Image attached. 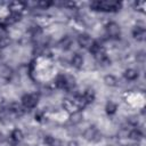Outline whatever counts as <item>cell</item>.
Instances as JSON below:
<instances>
[{
	"instance_id": "cell-1",
	"label": "cell",
	"mask_w": 146,
	"mask_h": 146,
	"mask_svg": "<svg viewBox=\"0 0 146 146\" xmlns=\"http://www.w3.org/2000/svg\"><path fill=\"white\" fill-rule=\"evenodd\" d=\"M83 137L86 140L89 141H97L100 139V133L97 130L96 127H89L84 132H83Z\"/></svg>"
},
{
	"instance_id": "cell-2",
	"label": "cell",
	"mask_w": 146,
	"mask_h": 146,
	"mask_svg": "<svg viewBox=\"0 0 146 146\" xmlns=\"http://www.w3.org/2000/svg\"><path fill=\"white\" fill-rule=\"evenodd\" d=\"M22 104L25 108H33L38 104V96L34 94L25 95L22 98Z\"/></svg>"
},
{
	"instance_id": "cell-3",
	"label": "cell",
	"mask_w": 146,
	"mask_h": 146,
	"mask_svg": "<svg viewBox=\"0 0 146 146\" xmlns=\"http://www.w3.org/2000/svg\"><path fill=\"white\" fill-rule=\"evenodd\" d=\"M106 32L111 38H117L120 35V26L115 22H110L106 25Z\"/></svg>"
},
{
	"instance_id": "cell-4",
	"label": "cell",
	"mask_w": 146,
	"mask_h": 146,
	"mask_svg": "<svg viewBox=\"0 0 146 146\" xmlns=\"http://www.w3.org/2000/svg\"><path fill=\"white\" fill-rule=\"evenodd\" d=\"M78 42H79V46H80V47L89 49L94 41H92V39L90 38V35H88V34H81V35H79V38H78Z\"/></svg>"
},
{
	"instance_id": "cell-5",
	"label": "cell",
	"mask_w": 146,
	"mask_h": 146,
	"mask_svg": "<svg viewBox=\"0 0 146 146\" xmlns=\"http://www.w3.org/2000/svg\"><path fill=\"white\" fill-rule=\"evenodd\" d=\"M132 34H133V38L138 41H143L145 40V36H146V32H145V29L144 27H140V26H136L132 31Z\"/></svg>"
},
{
	"instance_id": "cell-6",
	"label": "cell",
	"mask_w": 146,
	"mask_h": 146,
	"mask_svg": "<svg viewBox=\"0 0 146 146\" xmlns=\"http://www.w3.org/2000/svg\"><path fill=\"white\" fill-rule=\"evenodd\" d=\"M83 119V114L80 112V111H74L71 115H70V122L72 124H78L82 121Z\"/></svg>"
},
{
	"instance_id": "cell-7",
	"label": "cell",
	"mask_w": 146,
	"mask_h": 146,
	"mask_svg": "<svg viewBox=\"0 0 146 146\" xmlns=\"http://www.w3.org/2000/svg\"><path fill=\"white\" fill-rule=\"evenodd\" d=\"M72 43H73V40H72V38L71 36H64L60 41H59V47L62 48V49H64V50H67V49H70L71 48V46H72Z\"/></svg>"
},
{
	"instance_id": "cell-8",
	"label": "cell",
	"mask_w": 146,
	"mask_h": 146,
	"mask_svg": "<svg viewBox=\"0 0 146 146\" xmlns=\"http://www.w3.org/2000/svg\"><path fill=\"white\" fill-rule=\"evenodd\" d=\"M89 50H90V52H92L95 56H97V55H99V54L104 52L102 44H100V43H98L97 41H94V42H92V44L90 46Z\"/></svg>"
},
{
	"instance_id": "cell-9",
	"label": "cell",
	"mask_w": 146,
	"mask_h": 146,
	"mask_svg": "<svg viewBox=\"0 0 146 146\" xmlns=\"http://www.w3.org/2000/svg\"><path fill=\"white\" fill-rule=\"evenodd\" d=\"M72 65L76 68H80L83 65V57L80 54H74L72 57Z\"/></svg>"
},
{
	"instance_id": "cell-10",
	"label": "cell",
	"mask_w": 146,
	"mask_h": 146,
	"mask_svg": "<svg viewBox=\"0 0 146 146\" xmlns=\"http://www.w3.org/2000/svg\"><path fill=\"white\" fill-rule=\"evenodd\" d=\"M123 75H124V78H125L127 80L132 81V80H136V79L138 78V72H137L136 70H133V68H128V70L124 71Z\"/></svg>"
},
{
	"instance_id": "cell-11",
	"label": "cell",
	"mask_w": 146,
	"mask_h": 146,
	"mask_svg": "<svg viewBox=\"0 0 146 146\" xmlns=\"http://www.w3.org/2000/svg\"><path fill=\"white\" fill-rule=\"evenodd\" d=\"M104 82H105V84L108 86V87H115V86L117 84V79H116L114 75L108 74V75H106V76L104 78Z\"/></svg>"
},
{
	"instance_id": "cell-12",
	"label": "cell",
	"mask_w": 146,
	"mask_h": 146,
	"mask_svg": "<svg viewBox=\"0 0 146 146\" xmlns=\"http://www.w3.org/2000/svg\"><path fill=\"white\" fill-rule=\"evenodd\" d=\"M9 112L13 113V114H15V115H21V114H23V107H22L19 104L14 103V104L10 105Z\"/></svg>"
},
{
	"instance_id": "cell-13",
	"label": "cell",
	"mask_w": 146,
	"mask_h": 146,
	"mask_svg": "<svg viewBox=\"0 0 146 146\" xmlns=\"http://www.w3.org/2000/svg\"><path fill=\"white\" fill-rule=\"evenodd\" d=\"M44 141H46L49 146H63V144H62V141H60L59 139H57V138H55V137H51V136H47V137L44 138Z\"/></svg>"
},
{
	"instance_id": "cell-14",
	"label": "cell",
	"mask_w": 146,
	"mask_h": 146,
	"mask_svg": "<svg viewBox=\"0 0 146 146\" xmlns=\"http://www.w3.org/2000/svg\"><path fill=\"white\" fill-rule=\"evenodd\" d=\"M23 132H22V130H19V129H15L13 132H11V139H13V141L14 143H19L22 139H23Z\"/></svg>"
},
{
	"instance_id": "cell-15",
	"label": "cell",
	"mask_w": 146,
	"mask_h": 146,
	"mask_svg": "<svg viewBox=\"0 0 146 146\" xmlns=\"http://www.w3.org/2000/svg\"><path fill=\"white\" fill-rule=\"evenodd\" d=\"M10 9L11 13H21L22 9H24V3L23 2H13L10 3Z\"/></svg>"
},
{
	"instance_id": "cell-16",
	"label": "cell",
	"mask_w": 146,
	"mask_h": 146,
	"mask_svg": "<svg viewBox=\"0 0 146 146\" xmlns=\"http://www.w3.org/2000/svg\"><path fill=\"white\" fill-rule=\"evenodd\" d=\"M105 110H106V113L107 114H114L115 112H116V110H117V105L115 104V103H113V102H108L107 104H106V107H105Z\"/></svg>"
},
{
	"instance_id": "cell-17",
	"label": "cell",
	"mask_w": 146,
	"mask_h": 146,
	"mask_svg": "<svg viewBox=\"0 0 146 146\" xmlns=\"http://www.w3.org/2000/svg\"><path fill=\"white\" fill-rule=\"evenodd\" d=\"M56 86L58 88H66V75H59L56 79Z\"/></svg>"
},
{
	"instance_id": "cell-18",
	"label": "cell",
	"mask_w": 146,
	"mask_h": 146,
	"mask_svg": "<svg viewBox=\"0 0 146 146\" xmlns=\"http://www.w3.org/2000/svg\"><path fill=\"white\" fill-rule=\"evenodd\" d=\"M10 43V38L7 34H1L0 35V48H5L9 46Z\"/></svg>"
},
{
	"instance_id": "cell-19",
	"label": "cell",
	"mask_w": 146,
	"mask_h": 146,
	"mask_svg": "<svg viewBox=\"0 0 146 146\" xmlns=\"http://www.w3.org/2000/svg\"><path fill=\"white\" fill-rule=\"evenodd\" d=\"M129 137L131 138V139H133V140H139L141 137H143V135H141V132L139 131V130H137V129H133V130H131L129 133Z\"/></svg>"
},
{
	"instance_id": "cell-20",
	"label": "cell",
	"mask_w": 146,
	"mask_h": 146,
	"mask_svg": "<svg viewBox=\"0 0 146 146\" xmlns=\"http://www.w3.org/2000/svg\"><path fill=\"white\" fill-rule=\"evenodd\" d=\"M22 15L21 13H11V15L8 17L7 19V23H15V22H18L21 19Z\"/></svg>"
},
{
	"instance_id": "cell-21",
	"label": "cell",
	"mask_w": 146,
	"mask_h": 146,
	"mask_svg": "<svg viewBox=\"0 0 146 146\" xmlns=\"http://www.w3.org/2000/svg\"><path fill=\"white\" fill-rule=\"evenodd\" d=\"M83 97H84V99H86L87 104L92 103V102L95 100V92H94L92 90H88V91H87V92L83 95Z\"/></svg>"
},
{
	"instance_id": "cell-22",
	"label": "cell",
	"mask_w": 146,
	"mask_h": 146,
	"mask_svg": "<svg viewBox=\"0 0 146 146\" xmlns=\"http://www.w3.org/2000/svg\"><path fill=\"white\" fill-rule=\"evenodd\" d=\"M74 106H75L74 103L71 102V100H68V99H65V100L63 102V107H64L65 110H67V111H72Z\"/></svg>"
},
{
	"instance_id": "cell-23",
	"label": "cell",
	"mask_w": 146,
	"mask_h": 146,
	"mask_svg": "<svg viewBox=\"0 0 146 146\" xmlns=\"http://www.w3.org/2000/svg\"><path fill=\"white\" fill-rule=\"evenodd\" d=\"M52 3H54V2H51V1H39V2H36V6H39V7L42 8V9H47V8L50 7Z\"/></svg>"
},
{
	"instance_id": "cell-24",
	"label": "cell",
	"mask_w": 146,
	"mask_h": 146,
	"mask_svg": "<svg viewBox=\"0 0 146 146\" xmlns=\"http://www.w3.org/2000/svg\"><path fill=\"white\" fill-rule=\"evenodd\" d=\"M90 7H91L94 10H99V9H100V1H94V2H91Z\"/></svg>"
},
{
	"instance_id": "cell-25",
	"label": "cell",
	"mask_w": 146,
	"mask_h": 146,
	"mask_svg": "<svg viewBox=\"0 0 146 146\" xmlns=\"http://www.w3.org/2000/svg\"><path fill=\"white\" fill-rule=\"evenodd\" d=\"M144 59H145V55H144V51H140L138 55H137V60H139V62H144Z\"/></svg>"
},
{
	"instance_id": "cell-26",
	"label": "cell",
	"mask_w": 146,
	"mask_h": 146,
	"mask_svg": "<svg viewBox=\"0 0 146 146\" xmlns=\"http://www.w3.org/2000/svg\"><path fill=\"white\" fill-rule=\"evenodd\" d=\"M68 146H79V144H78V141H75V140H71V141L68 143Z\"/></svg>"
},
{
	"instance_id": "cell-27",
	"label": "cell",
	"mask_w": 146,
	"mask_h": 146,
	"mask_svg": "<svg viewBox=\"0 0 146 146\" xmlns=\"http://www.w3.org/2000/svg\"><path fill=\"white\" fill-rule=\"evenodd\" d=\"M5 141V136H3V133L0 131V143H3Z\"/></svg>"
},
{
	"instance_id": "cell-28",
	"label": "cell",
	"mask_w": 146,
	"mask_h": 146,
	"mask_svg": "<svg viewBox=\"0 0 146 146\" xmlns=\"http://www.w3.org/2000/svg\"><path fill=\"white\" fill-rule=\"evenodd\" d=\"M129 146H139V144H131V145H129Z\"/></svg>"
}]
</instances>
